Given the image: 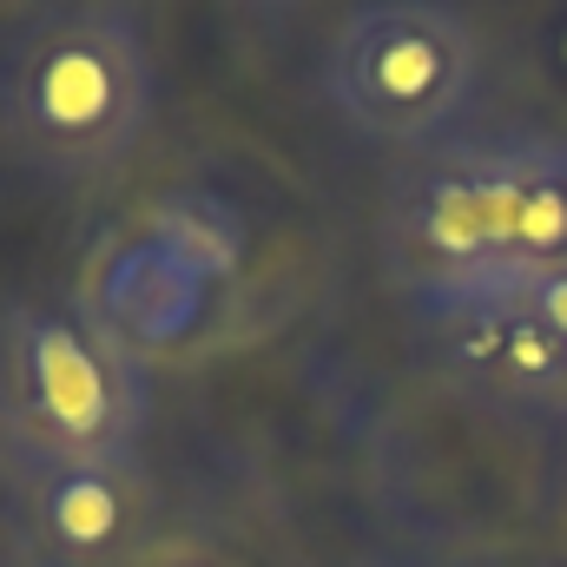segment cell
Instances as JSON below:
<instances>
[{
  "mask_svg": "<svg viewBox=\"0 0 567 567\" xmlns=\"http://www.w3.org/2000/svg\"><path fill=\"white\" fill-rule=\"evenodd\" d=\"M158 73L140 20L113 0L47 13L7 66V140L47 178H100L152 126Z\"/></svg>",
  "mask_w": 567,
  "mask_h": 567,
  "instance_id": "cell-1",
  "label": "cell"
},
{
  "mask_svg": "<svg viewBox=\"0 0 567 567\" xmlns=\"http://www.w3.org/2000/svg\"><path fill=\"white\" fill-rule=\"evenodd\" d=\"M482 93V40L449 0H363L323 47V100L370 145L455 140Z\"/></svg>",
  "mask_w": 567,
  "mask_h": 567,
  "instance_id": "cell-2",
  "label": "cell"
},
{
  "mask_svg": "<svg viewBox=\"0 0 567 567\" xmlns=\"http://www.w3.org/2000/svg\"><path fill=\"white\" fill-rule=\"evenodd\" d=\"M7 416L33 462H133L145 435L140 357L93 317L13 303L0 330Z\"/></svg>",
  "mask_w": 567,
  "mask_h": 567,
  "instance_id": "cell-3",
  "label": "cell"
},
{
  "mask_svg": "<svg viewBox=\"0 0 567 567\" xmlns=\"http://www.w3.org/2000/svg\"><path fill=\"white\" fill-rule=\"evenodd\" d=\"M383 251L416 303L515 284L502 218H495L488 133H455L396 165L383 198Z\"/></svg>",
  "mask_w": 567,
  "mask_h": 567,
  "instance_id": "cell-4",
  "label": "cell"
},
{
  "mask_svg": "<svg viewBox=\"0 0 567 567\" xmlns=\"http://www.w3.org/2000/svg\"><path fill=\"white\" fill-rule=\"evenodd\" d=\"M145 475L133 462H33L27 515L60 561H113L145 535Z\"/></svg>",
  "mask_w": 567,
  "mask_h": 567,
  "instance_id": "cell-5",
  "label": "cell"
},
{
  "mask_svg": "<svg viewBox=\"0 0 567 567\" xmlns=\"http://www.w3.org/2000/svg\"><path fill=\"white\" fill-rule=\"evenodd\" d=\"M495 218L508 271H542L567 258V140L555 133H488Z\"/></svg>",
  "mask_w": 567,
  "mask_h": 567,
  "instance_id": "cell-6",
  "label": "cell"
},
{
  "mask_svg": "<svg viewBox=\"0 0 567 567\" xmlns=\"http://www.w3.org/2000/svg\"><path fill=\"white\" fill-rule=\"evenodd\" d=\"M198 297H205V284L192 278V271H178L165 251H152L140 238V245L106 271V297H100L93 323H106V330L140 357V343H165V337H178V330L192 323Z\"/></svg>",
  "mask_w": 567,
  "mask_h": 567,
  "instance_id": "cell-7",
  "label": "cell"
},
{
  "mask_svg": "<svg viewBox=\"0 0 567 567\" xmlns=\"http://www.w3.org/2000/svg\"><path fill=\"white\" fill-rule=\"evenodd\" d=\"M152 251H165L178 271H192L198 284H218L238 271L245 258V225L225 198L212 192H165L152 212H145V231H140Z\"/></svg>",
  "mask_w": 567,
  "mask_h": 567,
  "instance_id": "cell-8",
  "label": "cell"
},
{
  "mask_svg": "<svg viewBox=\"0 0 567 567\" xmlns=\"http://www.w3.org/2000/svg\"><path fill=\"white\" fill-rule=\"evenodd\" d=\"M515 297H522V310L567 350V258L561 265H542V271H522L515 278Z\"/></svg>",
  "mask_w": 567,
  "mask_h": 567,
  "instance_id": "cell-9",
  "label": "cell"
},
{
  "mask_svg": "<svg viewBox=\"0 0 567 567\" xmlns=\"http://www.w3.org/2000/svg\"><path fill=\"white\" fill-rule=\"evenodd\" d=\"M245 7H290V0H245Z\"/></svg>",
  "mask_w": 567,
  "mask_h": 567,
  "instance_id": "cell-10",
  "label": "cell"
},
{
  "mask_svg": "<svg viewBox=\"0 0 567 567\" xmlns=\"http://www.w3.org/2000/svg\"><path fill=\"white\" fill-rule=\"evenodd\" d=\"M357 567H403V561H357Z\"/></svg>",
  "mask_w": 567,
  "mask_h": 567,
  "instance_id": "cell-11",
  "label": "cell"
},
{
  "mask_svg": "<svg viewBox=\"0 0 567 567\" xmlns=\"http://www.w3.org/2000/svg\"><path fill=\"white\" fill-rule=\"evenodd\" d=\"M561 370H567V357H561Z\"/></svg>",
  "mask_w": 567,
  "mask_h": 567,
  "instance_id": "cell-12",
  "label": "cell"
}]
</instances>
